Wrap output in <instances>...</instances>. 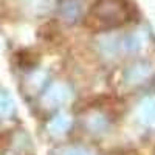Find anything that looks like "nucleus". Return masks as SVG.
Listing matches in <instances>:
<instances>
[{"instance_id": "2", "label": "nucleus", "mask_w": 155, "mask_h": 155, "mask_svg": "<svg viewBox=\"0 0 155 155\" xmlns=\"http://www.w3.org/2000/svg\"><path fill=\"white\" fill-rule=\"evenodd\" d=\"M82 3L81 0H62L59 5V14L62 19L68 22H74L81 14Z\"/></svg>"}, {"instance_id": "1", "label": "nucleus", "mask_w": 155, "mask_h": 155, "mask_svg": "<svg viewBox=\"0 0 155 155\" xmlns=\"http://www.w3.org/2000/svg\"><path fill=\"white\" fill-rule=\"evenodd\" d=\"M130 19V12L121 0H101L88 14L87 23L93 30H110L126 23Z\"/></svg>"}]
</instances>
